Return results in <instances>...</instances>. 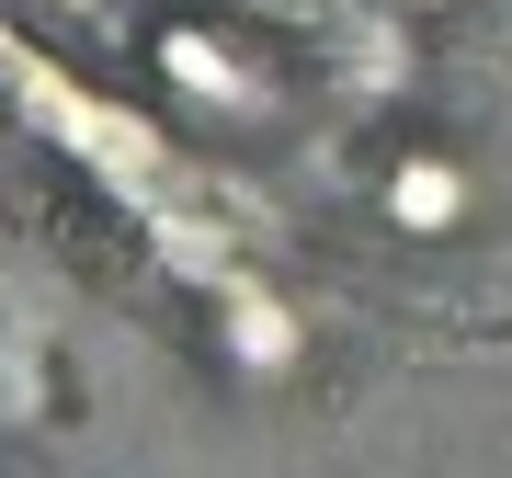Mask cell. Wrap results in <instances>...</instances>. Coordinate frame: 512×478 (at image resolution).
Listing matches in <instances>:
<instances>
[{
  "label": "cell",
  "mask_w": 512,
  "mask_h": 478,
  "mask_svg": "<svg viewBox=\"0 0 512 478\" xmlns=\"http://www.w3.org/2000/svg\"><path fill=\"white\" fill-rule=\"evenodd\" d=\"M228 353L274 376V365H296V319H285V308H262V296H239V308H228Z\"/></svg>",
  "instance_id": "cell-2"
},
{
  "label": "cell",
  "mask_w": 512,
  "mask_h": 478,
  "mask_svg": "<svg viewBox=\"0 0 512 478\" xmlns=\"http://www.w3.org/2000/svg\"><path fill=\"white\" fill-rule=\"evenodd\" d=\"M387 217H399L410 239H444V228L467 217V171L433 160V148H421V160H399V171H387Z\"/></svg>",
  "instance_id": "cell-1"
}]
</instances>
